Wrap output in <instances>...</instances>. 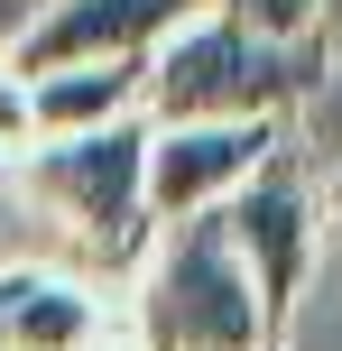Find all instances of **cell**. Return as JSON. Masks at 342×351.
<instances>
[{
    "mask_svg": "<svg viewBox=\"0 0 342 351\" xmlns=\"http://www.w3.org/2000/svg\"><path fill=\"white\" fill-rule=\"evenodd\" d=\"M315 185H324V231H333V250H342V148L315 167Z\"/></svg>",
    "mask_w": 342,
    "mask_h": 351,
    "instance_id": "12",
    "label": "cell"
},
{
    "mask_svg": "<svg viewBox=\"0 0 342 351\" xmlns=\"http://www.w3.org/2000/svg\"><path fill=\"white\" fill-rule=\"evenodd\" d=\"M287 139V121H148V231L176 213H222Z\"/></svg>",
    "mask_w": 342,
    "mask_h": 351,
    "instance_id": "5",
    "label": "cell"
},
{
    "mask_svg": "<svg viewBox=\"0 0 342 351\" xmlns=\"http://www.w3.org/2000/svg\"><path fill=\"white\" fill-rule=\"evenodd\" d=\"M102 296L65 268H0V351H93Z\"/></svg>",
    "mask_w": 342,
    "mask_h": 351,
    "instance_id": "7",
    "label": "cell"
},
{
    "mask_svg": "<svg viewBox=\"0 0 342 351\" xmlns=\"http://www.w3.org/2000/svg\"><path fill=\"white\" fill-rule=\"evenodd\" d=\"M37 10H47V0H0V65H10V47L37 28Z\"/></svg>",
    "mask_w": 342,
    "mask_h": 351,
    "instance_id": "11",
    "label": "cell"
},
{
    "mask_svg": "<svg viewBox=\"0 0 342 351\" xmlns=\"http://www.w3.org/2000/svg\"><path fill=\"white\" fill-rule=\"evenodd\" d=\"M19 185L93 250V259L130 268L148 241V111L102 130H65V139H28L19 148Z\"/></svg>",
    "mask_w": 342,
    "mask_h": 351,
    "instance_id": "3",
    "label": "cell"
},
{
    "mask_svg": "<svg viewBox=\"0 0 342 351\" xmlns=\"http://www.w3.org/2000/svg\"><path fill=\"white\" fill-rule=\"evenodd\" d=\"M139 93H148V56H74V65L28 74V121H37V139H65V130L130 121Z\"/></svg>",
    "mask_w": 342,
    "mask_h": 351,
    "instance_id": "8",
    "label": "cell"
},
{
    "mask_svg": "<svg viewBox=\"0 0 342 351\" xmlns=\"http://www.w3.org/2000/svg\"><path fill=\"white\" fill-rule=\"evenodd\" d=\"M333 74L324 37H259L250 19L204 10L148 47V121H287Z\"/></svg>",
    "mask_w": 342,
    "mask_h": 351,
    "instance_id": "1",
    "label": "cell"
},
{
    "mask_svg": "<svg viewBox=\"0 0 342 351\" xmlns=\"http://www.w3.org/2000/svg\"><path fill=\"white\" fill-rule=\"evenodd\" d=\"M315 10H324V47L342 56V0H315Z\"/></svg>",
    "mask_w": 342,
    "mask_h": 351,
    "instance_id": "13",
    "label": "cell"
},
{
    "mask_svg": "<svg viewBox=\"0 0 342 351\" xmlns=\"http://www.w3.org/2000/svg\"><path fill=\"white\" fill-rule=\"evenodd\" d=\"M213 0H47L37 28L10 47V74H47L74 65V56H148L167 28L204 19Z\"/></svg>",
    "mask_w": 342,
    "mask_h": 351,
    "instance_id": "6",
    "label": "cell"
},
{
    "mask_svg": "<svg viewBox=\"0 0 342 351\" xmlns=\"http://www.w3.org/2000/svg\"><path fill=\"white\" fill-rule=\"evenodd\" d=\"M222 231H232L241 268H250V287H259L269 333L287 342L296 296H306L315 259H324V185H315V158H306L296 139H278L269 158H259V176L222 204Z\"/></svg>",
    "mask_w": 342,
    "mask_h": 351,
    "instance_id": "4",
    "label": "cell"
},
{
    "mask_svg": "<svg viewBox=\"0 0 342 351\" xmlns=\"http://www.w3.org/2000/svg\"><path fill=\"white\" fill-rule=\"evenodd\" d=\"M28 139H37V121H28V74L0 65V158H19Z\"/></svg>",
    "mask_w": 342,
    "mask_h": 351,
    "instance_id": "10",
    "label": "cell"
},
{
    "mask_svg": "<svg viewBox=\"0 0 342 351\" xmlns=\"http://www.w3.org/2000/svg\"><path fill=\"white\" fill-rule=\"evenodd\" d=\"M139 351H278L222 213H176L139 241Z\"/></svg>",
    "mask_w": 342,
    "mask_h": 351,
    "instance_id": "2",
    "label": "cell"
},
{
    "mask_svg": "<svg viewBox=\"0 0 342 351\" xmlns=\"http://www.w3.org/2000/svg\"><path fill=\"white\" fill-rule=\"evenodd\" d=\"M213 10L250 19L259 37H324V10H315V0H213Z\"/></svg>",
    "mask_w": 342,
    "mask_h": 351,
    "instance_id": "9",
    "label": "cell"
}]
</instances>
